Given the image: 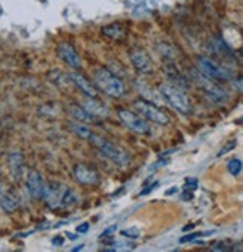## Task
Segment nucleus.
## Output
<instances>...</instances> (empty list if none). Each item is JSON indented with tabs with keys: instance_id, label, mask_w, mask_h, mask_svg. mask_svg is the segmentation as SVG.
<instances>
[{
	"instance_id": "4be33fe9",
	"label": "nucleus",
	"mask_w": 243,
	"mask_h": 252,
	"mask_svg": "<svg viewBox=\"0 0 243 252\" xmlns=\"http://www.w3.org/2000/svg\"><path fill=\"white\" fill-rule=\"evenodd\" d=\"M236 146H237V141H236V140L228 141V143H227V144H225V146L218 152V156H224V155H227V153H228V152H231Z\"/></svg>"
},
{
	"instance_id": "423d86ee",
	"label": "nucleus",
	"mask_w": 243,
	"mask_h": 252,
	"mask_svg": "<svg viewBox=\"0 0 243 252\" xmlns=\"http://www.w3.org/2000/svg\"><path fill=\"white\" fill-rule=\"evenodd\" d=\"M134 108H135V111H137L140 116H143L144 119H147V120H150V122H153V123H156V125L165 126V125L170 123V117H168V114H167L165 111L159 110L156 105L150 104V102H147V101H144V99H137V101H134Z\"/></svg>"
},
{
	"instance_id": "f8f14e48",
	"label": "nucleus",
	"mask_w": 243,
	"mask_h": 252,
	"mask_svg": "<svg viewBox=\"0 0 243 252\" xmlns=\"http://www.w3.org/2000/svg\"><path fill=\"white\" fill-rule=\"evenodd\" d=\"M8 167L15 180H21L24 174V156L21 152H11L8 155Z\"/></svg>"
},
{
	"instance_id": "c756f323",
	"label": "nucleus",
	"mask_w": 243,
	"mask_h": 252,
	"mask_svg": "<svg viewBox=\"0 0 243 252\" xmlns=\"http://www.w3.org/2000/svg\"><path fill=\"white\" fill-rule=\"evenodd\" d=\"M77 231H78V233H87V231H89V224H81V225H78V227H77Z\"/></svg>"
},
{
	"instance_id": "4c0bfd02",
	"label": "nucleus",
	"mask_w": 243,
	"mask_h": 252,
	"mask_svg": "<svg viewBox=\"0 0 243 252\" xmlns=\"http://www.w3.org/2000/svg\"><path fill=\"white\" fill-rule=\"evenodd\" d=\"M237 123H243V117H242V119H239V120H237Z\"/></svg>"
},
{
	"instance_id": "7c9ffc66",
	"label": "nucleus",
	"mask_w": 243,
	"mask_h": 252,
	"mask_svg": "<svg viewBox=\"0 0 243 252\" xmlns=\"http://www.w3.org/2000/svg\"><path fill=\"white\" fill-rule=\"evenodd\" d=\"M167 162H168V159H164V161H158V162H156L158 165H153V167H150V170H158L159 167H162V165H167Z\"/></svg>"
},
{
	"instance_id": "a211bd4d",
	"label": "nucleus",
	"mask_w": 243,
	"mask_h": 252,
	"mask_svg": "<svg viewBox=\"0 0 243 252\" xmlns=\"http://www.w3.org/2000/svg\"><path fill=\"white\" fill-rule=\"evenodd\" d=\"M0 204H2V210L5 213H11V212H14L18 207V200H17V197L12 192H3Z\"/></svg>"
},
{
	"instance_id": "7ed1b4c3",
	"label": "nucleus",
	"mask_w": 243,
	"mask_h": 252,
	"mask_svg": "<svg viewBox=\"0 0 243 252\" xmlns=\"http://www.w3.org/2000/svg\"><path fill=\"white\" fill-rule=\"evenodd\" d=\"M159 93L162 94V98L179 113L182 114H189L192 111L191 101L188 98V94L182 90L179 86L174 84H161L159 86Z\"/></svg>"
},
{
	"instance_id": "b1692460",
	"label": "nucleus",
	"mask_w": 243,
	"mask_h": 252,
	"mask_svg": "<svg viewBox=\"0 0 243 252\" xmlns=\"http://www.w3.org/2000/svg\"><path fill=\"white\" fill-rule=\"evenodd\" d=\"M51 72H53L54 75H59V77H62V78L65 80V83H69V80H68V78H71V75H69V77H66V75H63L62 72H60V71H51ZM50 81H53V83H56L57 86H63V83H62V81H60L59 78H57V80L54 78V80H50Z\"/></svg>"
},
{
	"instance_id": "bb28decb",
	"label": "nucleus",
	"mask_w": 243,
	"mask_h": 252,
	"mask_svg": "<svg viewBox=\"0 0 243 252\" xmlns=\"http://www.w3.org/2000/svg\"><path fill=\"white\" fill-rule=\"evenodd\" d=\"M116 230H117V227H116V225H113V227H110V228L104 230V231H102V234H101V239H104V237H111V234H113V233H116Z\"/></svg>"
},
{
	"instance_id": "f3484780",
	"label": "nucleus",
	"mask_w": 243,
	"mask_h": 252,
	"mask_svg": "<svg viewBox=\"0 0 243 252\" xmlns=\"http://www.w3.org/2000/svg\"><path fill=\"white\" fill-rule=\"evenodd\" d=\"M84 108H87L93 116H101V117L107 116L108 113L102 102L96 101V98H90V96H87V99L84 101Z\"/></svg>"
},
{
	"instance_id": "473e14b6",
	"label": "nucleus",
	"mask_w": 243,
	"mask_h": 252,
	"mask_svg": "<svg viewBox=\"0 0 243 252\" xmlns=\"http://www.w3.org/2000/svg\"><path fill=\"white\" fill-rule=\"evenodd\" d=\"M63 240L62 239H53V245H62Z\"/></svg>"
},
{
	"instance_id": "f257e3e1",
	"label": "nucleus",
	"mask_w": 243,
	"mask_h": 252,
	"mask_svg": "<svg viewBox=\"0 0 243 252\" xmlns=\"http://www.w3.org/2000/svg\"><path fill=\"white\" fill-rule=\"evenodd\" d=\"M89 141L99 150V153L102 156H105L107 159L111 161L114 165L122 167V168L131 165V155L126 150H123V149H120L119 146H116L114 143L108 141L107 138H104V137H101V135L93 132Z\"/></svg>"
},
{
	"instance_id": "c85d7f7f",
	"label": "nucleus",
	"mask_w": 243,
	"mask_h": 252,
	"mask_svg": "<svg viewBox=\"0 0 243 252\" xmlns=\"http://www.w3.org/2000/svg\"><path fill=\"white\" fill-rule=\"evenodd\" d=\"M212 249H213V251H230L231 248H228V246H225L224 243H216L213 248H212Z\"/></svg>"
},
{
	"instance_id": "1a4fd4ad",
	"label": "nucleus",
	"mask_w": 243,
	"mask_h": 252,
	"mask_svg": "<svg viewBox=\"0 0 243 252\" xmlns=\"http://www.w3.org/2000/svg\"><path fill=\"white\" fill-rule=\"evenodd\" d=\"M74 179L77 180V183L80 185H89V186H93L98 185L101 180L99 173L92 168V167H87L84 164H77L74 167Z\"/></svg>"
},
{
	"instance_id": "ddd939ff",
	"label": "nucleus",
	"mask_w": 243,
	"mask_h": 252,
	"mask_svg": "<svg viewBox=\"0 0 243 252\" xmlns=\"http://www.w3.org/2000/svg\"><path fill=\"white\" fill-rule=\"evenodd\" d=\"M71 80H72V83L86 94V96H90V98H96V96H98V90H96V87L92 84V81L87 80L84 75H81V74H78V72H74V74H71Z\"/></svg>"
},
{
	"instance_id": "a878e982",
	"label": "nucleus",
	"mask_w": 243,
	"mask_h": 252,
	"mask_svg": "<svg viewBox=\"0 0 243 252\" xmlns=\"http://www.w3.org/2000/svg\"><path fill=\"white\" fill-rule=\"evenodd\" d=\"M231 84H233V87H234L236 90H239L240 93H243V77L234 78Z\"/></svg>"
},
{
	"instance_id": "e433bc0d",
	"label": "nucleus",
	"mask_w": 243,
	"mask_h": 252,
	"mask_svg": "<svg viewBox=\"0 0 243 252\" xmlns=\"http://www.w3.org/2000/svg\"><path fill=\"white\" fill-rule=\"evenodd\" d=\"M239 54H240V57L243 59V50H240V51H239Z\"/></svg>"
},
{
	"instance_id": "5701e85b",
	"label": "nucleus",
	"mask_w": 243,
	"mask_h": 252,
	"mask_svg": "<svg viewBox=\"0 0 243 252\" xmlns=\"http://www.w3.org/2000/svg\"><path fill=\"white\" fill-rule=\"evenodd\" d=\"M122 236H125L128 239H138L140 237V230L138 228H128L122 231Z\"/></svg>"
},
{
	"instance_id": "39448f33",
	"label": "nucleus",
	"mask_w": 243,
	"mask_h": 252,
	"mask_svg": "<svg viewBox=\"0 0 243 252\" xmlns=\"http://www.w3.org/2000/svg\"><path fill=\"white\" fill-rule=\"evenodd\" d=\"M197 66L203 75H206L209 78H213V80H219V81L231 80L234 75L233 71H230L225 66H221L219 63H216L215 60H212L209 57H198Z\"/></svg>"
},
{
	"instance_id": "aec40b11",
	"label": "nucleus",
	"mask_w": 243,
	"mask_h": 252,
	"mask_svg": "<svg viewBox=\"0 0 243 252\" xmlns=\"http://www.w3.org/2000/svg\"><path fill=\"white\" fill-rule=\"evenodd\" d=\"M228 171H230V174H233V176H239L240 173H242V170H243V162L240 161V159H231L230 162H228Z\"/></svg>"
},
{
	"instance_id": "6e6552de",
	"label": "nucleus",
	"mask_w": 243,
	"mask_h": 252,
	"mask_svg": "<svg viewBox=\"0 0 243 252\" xmlns=\"http://www.w3.org/2000/svg\"><path fill=\"white\" fill-rule=\"evenodd\" d=\"M129 59L132 62L134 68L140 74H152L153 72V62H152L147 51H144L143 48H134L129 53Z\"/></svg>"
},
{
	"instance_id": "dca6fc26",
	"label": "nucleus",
	"mask_w": 243,
	"mask_h": 252,
	"mask_svg": "<svg viewBox=\"0 0 243 252\" xmlns=\"http://www.w3.org/2000/svg\"><path fill=\"white\" fill-rule=\"evenodd\" d=\"M68 126H69V129H71L77 137L84 138V140H90V137H92V134H93L92 131H90L89 126L83 125L80 120H72V122L68 123Z\"/></svg>"
},
{
	"instance_id": "20e7f679",
	"label": "nucleus",
	"mask_w": 243,
	"mask_h": 252,
	"mask_svg": "<svg viewBox=\"0 0 243 252\" xmlns=\"http://www.w3.org/2000/svg\"><path fill=\"white\" fill-rule=\"evenodd\" d=\"M194 80L198 84V87H201L204 96H206V99L209 102H212V104H224L228 99V92L224 87H221V86H218L215 83H212V78H209L206 75L204 77H198L194 72Z\"/></svg>"
},
{
	"instance_id": "2eb2a0df",
	"label": "nucleus",
	"mask_w": 243,
	"mask_h": 252,
	"mask_svg": "<svg viewBox=\"0 0 243 252\" xmlns=\"http://www.w3.org/2000/svg\"><path fill=\"white\" fill-rule=\"evenodd\" d=\"M68 111L71 113V116H72L75 120H80V122H84V123L95 122V116H93L92 113H90L87 108L80 107V105H77V104L68 105Z\"/></svg>"
},
{
	"instance_id": "9d476101",
	"label": "nucleus",
	"mask_w": 243,
	"mask_h": 252,
	"mask_svg": "<svg viewBox=\"0 0 243 252\" xmlns=\"http://www.w3.org/2000/svg\"><path fill=\"white\" fill-rule=\"evenodd\" d=\"M26 188H27V192L32 198H42L45 195V183L42 180V176L38 171H29L27 179H26Z\"/></svg>"
},
{
	"instance_id": "f03ea898",
	"label": "nucleus",
	"mask_w": 243,
	"mask_h": 252,
	"mask_svg": "<svg viewBox=\"0 0 243 252\" xmlns=\"http://www.w3.org/2000/svg\"><path fill=\"white\" fill-rule=\"evenodd\" d=\"M95 84L111 98H122L125 96L126 89L122 83V80L113 74L108 68H98L93 74Z\"/></svg>"
},
{
	"instance_id": "2f4dec72",
	"label": "nucleus",
	"mask_w": 243,
	"mask_h": 252,
	"mask_svg": "<svg viewBox=\"0 0 243 252\" xmlns=\"http://www.w3.org/2000/svg\"><path fill=\"white\" fill-rule=\"evenodd\" d=\"M177 191H179V189H177L176 186H173L171 189H168V191L165 192V195H173V194H177Z\"/></svg>"
},
{
	"instance_id": "412c9836",
	"label": "nucleus",
	"mask_w": 243,
	"mask_h": 252,
	"mask_svg": "<svg viewBox=\"0 0 243 252\" xmlns=\"http://www.w3.org/2000/svg\"><path fill=\"white\" fill-rule=\"evenodd\" d=\"M209 233H213V231H206V233H192V234H188V236H183L180 239V243H189V242H194L197 240L198 237H203Z\"/></svg>"
},
{
	"instance_id": "f704fd0d",
	"label": "nucleus",
	"mask_w": 243,
	"mask_h": 252,
	"mask_svg": "<svg viewBox=\"0 0 243 252\" xmlns=\"http://www.w3.org/2000/svg\"><path fill=\"white\" fill-rule=\"evenodd\" d=\"M66 236H68V237H69L71 240H75V239H77V236H75L74 233H66Z\"/></svg>"
},
{
	"instance_id": "c9c22d12",
	"label": "nucleus",
	"mask_w": 243,
	"mask_h": 252,
	"mask_svg": "<svg viewBox=\"0 0 243 252\" xmlns=\"http://www.w3.org/2000/svg\"><path fill=\"white\" fill-rule=\"evenodd\" d=\"M83 248H84V245H80V246H75V248H74L72 251H74V252H77V251H81Z\"/></svg>"
},
{
	"instance_id": "6ab92c4d",
	"label": "nucleus",
	"mask_w": 243,
	"mask_h": 252,
	"mask_svg": "<svg viewBox=\"0 0 243 252\" xmlns=\"http://www.w3.org/2000/svg\"><path fill=\"white\" fill-rule=\"evenodd\" d=\"M78 201V197L75 195V192L72 191V189L66 188L63 191V195H62V201H60V204H62L63 207H72L74 204H77Z\"/></svg>"
},
{
	"instance_id": "9b49d317",
	"label": "nucleus",
	"mask_w": 243,
	"mask_h": 252,
	"mask_svg": "<svg viewBox=\"0 0 243 252\" xmlns=\"http://www.w3.org/2000/svg\"><path fill=\"white\" fill-rule=\"evenodd\" d=\"M57 54L62 59L68 66L72 69H80L81 68V59L77 53V50L69 44V42H62L57 47Z\"/></svg>"
},
{
	"instance_id": "0eeeda50",
	"label": "nucleus",
	"mask_w": 243,
	"mask_h": 252,
	"mask_svg": "<svg viewBox=\"0 0 243 252\" xmlns=\"http://www.w3.org/2000/svg\"><path fill=\"white\" fill-rule=\"evenodd\" d=\"M117 114H119V119L123 122L125 126H128L132 132H137L140 135H152L150 125L147 123V119H144L143 116H138L125 108H120Z\"/></svg>"
},
{
	"instance_id": "72a5a7b5",
	"label": "nucleus",
	"mask_w": 243,
	"mask_h": 252,
	"mask_svg": "<svg viewBox=\"0 0 243 252\" xmlns=\"http://www.w3.org/2000/svg\"><path fill=\"white\" fill-rule=\"evenodd\" d=\"M194 227H195V224H189V225L183 227V231H189V230H192Z\"/></svg>"
},
{
	"instance_id": "393cba45",
	"label": "nucleus",
	"mask_w": 243,
	"mask_h": 252,
	"mask_svg": "<svg viewBox=\"0 0 243 252\" xmlns=\"http://www.w3.org/2000/svg\"><path fill=\"white\" fill-rule=\"evenodd\" d=\"M197 188H198V180L197 179H188L186 180V185H185L186 191H188V189H191V191H195Z\"/></svg>"
},
{
	"instance_id": "cd10ccee",
	"label": "nucleus",
	"mask_w": 243,
	"mask_h": 252,
	"mask_svg": "<svg viewBox=\"0 0 243 252\" xmlns=\"http://www.w3.org/2000/svg\"><path fill=\"white\" fill-rule=\"evenodd\" d=\"M158 185H159V183H158V182H155L153 185H150V186H147L146 189H143V191L140 192V195H146V194H149L150 191H153V189H155V188H156Z\"/></svg>"
},
{
	"instance_id": "4468645a",
	"label": "nucleus",
	"mask_w": 243,
	"mask_h": 252,
	"mask_svg": "<svg viewBox=\"0 0 243 252\" xmlns=\"http://www.w3.org/2000/svg\"><path fill=\"white\" fill-rule=\"evenodd\" d=\"M101 32H102V35H105L107 38H110V39H113V41H123L125 36H126V30H125V27L122 26V24H119V23L104 26Z\"/></svg>"
}]
</instances>
